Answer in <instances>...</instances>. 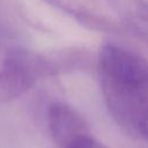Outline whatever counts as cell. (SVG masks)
I'll return each instance as SVG.
<instances>
[{"instance_id":"7a4b0ae2","label":"cell","mask_w":148,"mask_h":148,"mask_svg":"<svg viewBox=\"0 0 148 148\" xmlns=\"http://www.w3.org/2000/svg\"><path fill=\"white\" fill-rule=\"evenodd\" d=\"M38 81L29 50L10 46L5 51L0 64V104L18 98Z\"/></svg>"},{"instance_id":"5b68a950","label":"cell","mask_w":148,"mask_h":148,"mask_svg":"<svg viewBox=\"0 0 148 148\" xmlns=\"http://www.w3.org/2000/svg\"><path fill=\"white\" fill-rule=\"evenodd\" d=\"M106 2L127 29L146 36L147 6L145 0H106Z\"/></svg>"},{"instance_id":"6da1fadb","label":"cell","mask_w":148,"mask_h":148,"mask_svg":"<svg viewBox=\"0 0 148 148\" xmlns=\"http://www.w3.org/2000/svg\"><path fill=\"white\" fill-rule=\"evenodd\" d=\"M97 75L105 105L118 126L136 140L147 136V61L113 43L101 46Z\"/></svg>"},{"instance_id":"52a82bcc","label":"cell","mask_w":148,"mask_h":148,"mask_svg":"<svg viewBox=\"0 0 148 148\" xmlns=\"http://www.w3.org/2000/svg\"><path fill=\"white\" fill-rule=\"evenodd\" d=\"M14 39V32L9 27L0 22V51H6L10 47V42Z\"/></svg>"},{"instance_id":"277c9868","label":"cell","mask_w":148,"mask_h":148,"mask_svg":"<svg viewBox=\"0 0 148 148\" xmlns=\"http://www.w3.org/2000/svg\"><path fill=\"white\" fill-rule=\"evenodd\" d=\"M82 25L98 31H119V25L101 13L89 0H44Z\"/></svg>"},{"instance_id":"8992f818","label":"cell","mask_w":148,"mask_h":148,"mask_svg":"<svg viewBox=\"0 0 148 148\" xmlns=\"http://www.w3.org/2000/svg\"><path fill=\"white\" fill-rule=\"evenodd\" d=\"M59 148H109V147L104 146L102 142L95 139L90 132H88L86 134H82L75 138L67 145L59 147Z\"/></svg>"},{"instance_id":"3957f363","label":"cell","mask_w":148,"mask_h":148,"mask_svg":"<svg viewBox=\"0 0 148 148\" xmlns=\"http://www.w3.org/2000/svg\"><path fill=\"white\" fill-rule=\"evenodd\" d=\"M47 125L51 136L58 148L90 132L80 112L62 101H53L49 105Z\"/></svg>"}]
</instances>
